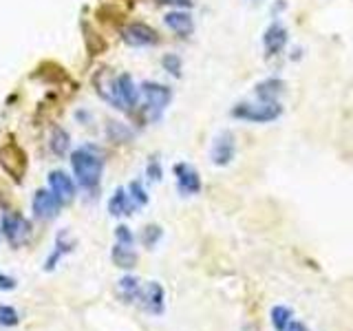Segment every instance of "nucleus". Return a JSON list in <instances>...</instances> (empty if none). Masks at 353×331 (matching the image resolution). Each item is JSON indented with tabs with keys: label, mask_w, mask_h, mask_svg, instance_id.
<instances>
[{
	"label": "nucleus",
	"mask_w": 353,
	"mask_h": 331,
	"mask_svg": "<svg viewBox=\"0 0 353 331\" xmlns=\"http://www.w3.org/2000/svg\"><path fill=\"white\" fill-rule=\"evenodd\" d=\"M71 170L75 174V181L86 192H97L104 174V152L93 143L75 148L71 152Z\"/></svg>",
	"instance_id": "f257e3e1"
},
{
	"label": "nucleus",
	"mask_w": 353,
	"mask_h": 331,
	"mask_svg": "<svg viewBox=\"0 0 353 331\" xmlns=\"http://www.w3.org/2000/svg\"><path fill=\"white\" fill-rule=\"evenodd\" d=\"M230 115L241 121H250V124H270V121H276L283 115V104L281 102H261V99H254V102H239L232 106Z\"/></svg>",
	"instance_id": "f03ea898"
},
{
	"label": "nucleus",
	"mask_w": 353,
	"mask_h": 331,
	"mask_svg": "<svg viewBox=\"0 0 353 331\" xmlns=\"http://www.w3.org/2000/svg\"><path fill=\"white\" fill-rule=\"evenodd\" d=\"M139 95H141V102H143V108H146L148 117L154 121L163 115V110L172 102V88L165 84H159V82H152V80L141 82Z\"/></svg>",
	"instance_id": "7ed1b4c3"
},
{
	"label": "nucleus",
	"mask_w": 353,
	"mask_h": 331,
	"mask_svg": "<svg viewBox=\"0 0 353 331\" xmlns=\"http://www.w3.org/2000/svg\"><path fill=\"white\" fill-rule=\"evenodd\" d=\"M0 230H3L5 239L14 248L25 245L33 232L29 219H25L22 214H16V212H3V217H0Z\"/></svg>",
	"instance_id": "20e7f679"
},
{
	"label": "nucleus",
	"mask_w": 353,
	"mask_h": 331,
	"mask_svg": "<svg viewBox=\"0 0 353 331\" xmlns=\"http://www.w3.org/2000/svg\"><path fill=\"white\" fill-rule=\"evenodd\" d=\"M121 40L132 49H146V47L159 44V33L150 25H146V22H128V25L121 29Z\"/></svg>",
	"instance_id": "39448f33"
},
{
	"label": "nucleus",
	"mask_w": 353,
	"mask_h": 331,
	"mask_svg": "<svg viewBox=\"0 0 353 331\" xmlns=\"http://www.w3.org/2000/svg\"><path fill=\"white\" fill-rule=\"evenodd\" d=\"M236 157V137L232 130H221L210 146V161L219 168H225Z\"/></svg>",
	"instance_id": "423d86ee"
},
{
	"label": "nucleus",
	"mask_w": 353,
	"mask_h": 331,
	"mask_svg": "<svg viewBox=\"0 0 353 331\" xmlns=\"http://www.w3.org/2000/svg\"><path fill=\"white\" fill-rule=\"evenodd\" d=\"M0 166L3 170L11 177L14 181H22L27 170V154L18 143H7V146H0Z\"/></svg>",
	"instance_id": "0eeeda50"
},
{
	"label": "nucleus",
	"mask_w": 353,
	"mask_h": 331,
	"mask_svg": "<svg viewBox=\"0 0 353 331\" xmlns=\"http://www.w3.org/2000/svg\"><path fill=\"white\" fill-rule=\"evenodd\" d=\"M139 86L132 80V75L121 73L115 77V108L119 110H132L139 104Z\"/></svg>",
	"instance_id": "6e6552de"
},
{
	"label": "nucleus",
	"mask_w": 353,
	"mask_h": 331,
	"mask_svg": "<svg viewBox=\"0 0 353 331\" xmlns=\"http://www.w3.org/2000/svg\"><path fill=\"white\" fill-rule=\"evenodd\" d=\"M290 42V31L283 25V22L274 20L272 25L263 31V51H265V58H276L281 55Z\"/></svg>",
	"instance_id": "1a4fd4ad"
},
{
	"label": "nucleus",
	"mask_w": 353,
	"mask_h": 331,
	"mask_svg": "<svg viewBox=\"0 0 353 331\" xmlns=\"http://www.w3.org/2000/svg\"><path fill=\"white\" fill-rule=\"evenodd\" d=\"M60 205H62V201L51 190H38L33 194V201H31L33 214H36V219H40V221H51L58 217Z\"/></svg>",
	"instance_id": "9d476101"
},
{
	"label": "nucleus",
	"mask_w": 353,
	"mask_h": 331,
	"mask_svg": "<svg viewBox=\"0 0 353 331\" xmlns=\"http://www.w3.org/2000/svg\"><path fill=\"white\" fill-rule=\"evenodd\" d=\"M174 177H176V190L183 197H192L201 192V177L192 168L190 163H176L174 166Z\"/></svg>",
	"instance_id": "9b49d317"
},
{
	"label": "nucleus",
	"mask_w": 353,
	"mask_h": 331,
	"mask_svg": "<svg viewBox=\"0 0 353 331\" xmlns=\"http://www.w3.org/2000/svg\"><path fill=\"white\" fill-rule=\"evenodd\" d=\"M139 305H141V309H146V312L152 314V316L163 314V307H165V292H163V287L157 281H152L146 287H141Z\"/></svg>",
	"instance_id": "f8f14e48"
},
{
	"label": "nucleus",
	"mask_w": 353,
	"mask_h": 331,
	"mask_svg": "<svg viewBox=\"0 0 353 331\" xmlns=\"http://www.w3.org/2000/svg\"><path fill=\"white\" fill-rule=\"evenodd\" d=\"M165 27H168L174 36L179 38H190L194 33V20L188 9H172L163 16Z\"/></svg>",
	"instance_id": "ddd939ff"
},
{
	"label": "nucleus",
	"mask_w": 353,
	"mask_h": 331,
	"mask_svg": "<svg viewBox=\"0 0 353 331\" xmlns=\"http://www.w3.org/2000/svg\"><path fill=\"white\" fill-rule=\"evenodd\" d=\"M49 190L60 199L62 203L71 201L75 197V181L64 170H51L49 172Z\"/></svg>",
	"instance_id": "4468645a"
},
{
	"label": "nucleus",
	"mask_w": 353,
	"mask_h": 331,
	"mask_svg": "<svg viewBox=\"0 0 353 331\" xmlns=\"http://www.w3.org/2000/svg\"><path fill=\"white\" fill-rule=\"evenodd\" d=\"M287 84L281 77H265L263 82L254 86V97L261 102H281V97L285 95Z\"/></svg>",
	"instance_id": "2eb2a0df"
},
{
	"label": "nucleus",
	"mask_w": 353,
	"mask_h": 331,
	"mask_svg": "<svg viewBox=\"0 0 353 331\" xmlns=\"http://www.w3.org/2000/svg\"><path fill=\"white\" fill-rule=\"evenodd\" d=\"M132 210H135V203L130 201L128 190L126 188H117V190L110 194L108 212L113 217H126V214H132Z\"/></svg>",
	"instance_id": "dca6fc26"
},
{
	"label": "nucleus",
	"mask_w": 353,
	"mask_h": 331,
	"mask_svg": "<svg viewBox=\"0 0 353 331\" xmlns=\"http://www.w3.org/2000/svg\"><path fill=\"white\" fill-rule=\"evenodd\" d=\"M93 84H95L97 95L102 97L104 102H108L110 106H115V77H110V73L106 69H102L93 77Z\"/></svg>",
	"instance_id": "f3484780"
},
{
	"label": "nucleus",
	"mask_w": 353,
	"mask_h": 331,
	"mask_svg": "<svg viewBox=\"0 0 353 331\" xmlns=\"http://www.w3.org/2000/svg\"><path fill=\"white\" fill-rule=\"evenodd\" d=\"M110 259H113V263L117 265V268L121 270H132L137 265L139 257L132 245H121V243H115L113 252H110Z\"/></svg>",
	"instance_id": "a211bd4d"
},
{
	"label": "nucleus",
	"mask_w": 353,
	"mask_h": 331,
	"mask_svg": "<svg viewBox=\"0 0 353 331\" xmlns=\"http://www.w3.org/2000/svg\"><path fill=\"white\" fill-rule=\"evenodd\" d=\"M49 148L53 154H58V157H64V154H69L71 150V135L69 130L62 128V126H55L49 135Z\"/></svg>",
	"instance_id": "6ab92c4d"
},
{
	"label": "nucleus",
	"mask_w": 353,
	"mask_h": 331,
	"mask_svg": "<svg viewBox=\"0 0 353 331\" xmlns=\"http://www.w3.org/2000/svg\"><path fill=\"white\" fill-rule=\"evenodd\" d=\"M117 294L124 303H137L141 296V283L135 276H124L117 283Z\"/></svg>",
	"instance_id": "aec40b11"
},
{
	"label": "nucleus",
	"mask_w": 353,
	"mask_h": 331,
	"mask_svg": "<svg viewBox=\"0 0 353 331\" xmlns=\"http://www.w3.org/2000/svg\"><path fill=\"white\" fill-rule=\"evenodd\" d=\"M71 250H73V241H69V232L62 230L60 237L55 239V250H53V254L47 261V270L51 272L55 268V263H60V259L64 257V254H69Z\"/></svg>",
	"instance_id": "412c9836"
},
{
	"label": "nucleus",
	"mask_w": 353,
	"mask_h": 331,
	"mask_svg": "<svg viewBox=\"0 0 353 331\" xmlns=\"http://www.w3.org/2000/svg\"><path fill=\"white\" fill-rule=\"evenodd\" d=\"M294 320V314H292V309L290 307H285V305H276L272 309V325L276 331H285L287 327H290V323Z\"/></svg>",
	"instance_id": "4be33fe9"
},
{
	"label": "nucleus",
	"mask_w": 353,
	"mask_h": 331,
	"mask_svg": "<svg viewBox=\"0 0 353 331\" xmlns=\"http://www.w3.org/2000/svg\"><path fill=\"white\" fill-rule=\"evenodd\" d=\"M106 135L113 141H128L132 137V132H130V128L126 124H121V121H108Z\"/></svg>",
	"instance_id": "5701e85b"
},
{
	"label": "nucleus",
	"mask_w": 353,
	"mask_h": 331,
	"mask_svg": "<svg viewBox=\"0 0 353 331\" xmlns=\"http://www.w3.org/2000/svg\"><path fill=\"white\" fill-rule=\"evenodd\" d=\"M128 197H130V201L135 203V208H143L148 203V192H146V188L141 185V181L128 183Z\"/></svg>",
	"instance_id": "b1692460"
},
{
	"label": "nucleus",
	"mask_w": 353,
	"mask_h": 331,
	"mask_svg": "<svg viewBox=\"0 0 353 331\" xmlns=\"http://www.w3.org/2000/svg\"><path fill=\"white\" fill-rule=\"evenodd\" d=\"M161 66L163 71H168L172 77H181V69H183V62L176 53H165L161 58Z\"/></svg>",
	"instance_id": "393cba45"
},
{
	"label": "nucleus",
	"mask_w": 353,
	"mask_h": 331,
	"mask_svg": "<svg viewBox=\"0 0 353 331\" xmlns=\"http://www.w3.org/2000/svg\"><path fill=\"white\" fill-rule=\"evenodd\" d=\"M161 237H163V230L159 225H146L141 232V243L146 248H154L161 241Z\"/></svg>",
	"instance_id": "a878e982"
},
{
	"label": "nucleus",
	"mask_w": 353,
	"mask_h": 331,
	"mask_svg": "<svg viewBox=\"0 0 353 331\" xmlns=\"http://www.w3.org/2000/svg\"><path fill=\"white\" fill-rule=\"evenodd\" d=\"M20 323V316L14 307L0 305V327H16Z\"/></svg>",
	"instance_id": "bb28decb"
},
{
	"label": "nucleus",
	"mask_w": 353,
	"mask_h": 331,
	"mask_svg": "<svg viewBox=\"0 0 353 331\" xmlns=\"http://www.w3.org/2000/svg\"><path fill=\"white\" fill-rule=\"evenodd\" d=\"M146 177L150 181H161V177H163V170H161V163L157 157H152L146 166Z\"/></svg>",
	"instance_id": "cd10ccee"
},
{
	"label": "nucleus",
	"mask_w": 353,
	"mask_h": 331,
	"mask_svg": "<svg viewBox=\"0 0 353 331\" xmlns=\"http://www.w3.org/2000/svg\"><path fill=\"white\" fill-rule=\"evenodd\" d=\"M115 239H117V243H121V245H135V237H132L130 228H126V225H117Z\"/></svg>",
	"instance_id": "c85d7f7f"
},
{
	"label": "nucleus",
	"mask_w": 353,
	"mask_h": 331,
	"mask_svg": "<svg viewBox=\"0 0 353 331\" xmlns=\"http://www.w3.org/2000/svg\"><path fill=\"white\" fill-rule=\"evenodd\" d=\"M159 5H170L174 9H190L194 7V0H157Z\"/></svg>",
	"instance_id": "c756f323"
},
{
	"label": "nucleus",
	"mask_w": 353,
	"mask_h": 331,
	"mask_svg": "<svg viewBox=\"0 0 353 331\" xmlns=\"http://www.w3.org/2000/svg\"><path fill=\"white\" fill-rule=\"evenodd\" d=\"M0 290H3V292L16 290V279H11V276H7V274L0 272Z\"/></svg>",
	"instance_id": "7c9ffc66"
},
{
	"label": "nucleus",
	"mask_w": 353,
	"mask_h": 331,
	"mask_svg": "<svg viewBox=\"0 0 353 331\" xmlns=\"http://www.w3.org/2000/svg\"><path fill=\"white\" fill-rule=\"evenodd\" d=\"M75 119L80 121V124H84V126H86V124H91V121H93V115L88 113V110H84V108H82V110H77V113H75Z\"/></svg>",
	"instance_id": "2f4dec72"
},
{
	"label": "nucleus",
	"mask_w": 353,
	"mask_h": 331,
	"mask_svg": "<svg viewBox=\"0 0 353 331\" xmlns=\"http://www.w3.org/2000/svg\"><path fill=\"white\" fill-rule=\"evenodd\" d=\"M285 331H309L305 323H301V320H292L290 327H287Z\"/></svg>",
	"instance_id": "473e14b6"
},
{
	"label": "nucleus",
	"mask_w": 353,
	"mask_h": 331,
	"mask_svg": "<svg viewBox=\"0 0 353 331\" xmlns=\"http://www.w3.org/2000/svg\"><path fill=\"white\" fill-rule=\"evenodd\" d=\"M250 3H261V0H250Z\"/></svg>",
	"instance_id": "72a5a7b5"
}]
</instances>
